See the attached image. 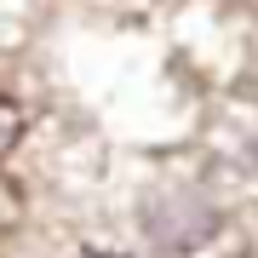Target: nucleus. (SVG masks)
<instances>
[{
    "label": "nucleus",
    "instance_id": "nucleus-2",
    "mask_svg": "<svg viewBox=\"0 0 258 258\" xmlns=\"http://www.w3.org/2000/svg\"><path fill=\"white\" fill-rule=\"evenodd\" d=\"M81 258H126V252H81Z\"/></svg>",
    "mask_w": 258,
    "mask_h": 258
},
{
    "label": "nucleus",
    "instance_id": "nucleus-1",
    "mask_svg": "<svg viewBox=\"0 0 258 258\" xmlns=\"http://www.w3.org/2000/svg\"><path fill=\"white\" fill-rule=\"evenodd\" d=\"M23 132H29V109H23L18 98L0 92V155H12V149L23 144Z\"/></svg>",
    "mask_w": 258,
    "mask_h": 258
}]
</instances>
